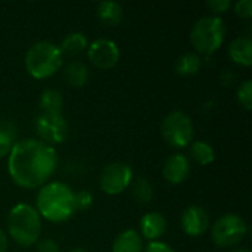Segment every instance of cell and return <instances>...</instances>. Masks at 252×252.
<instances>
[{
  "label": "cell",
  "instance_id": "cell-1",
  "mask_svg": "<svg viewBox=\"0 0 252 252\" xmlns=\"http://www.w3.org/2000/svg\"><path fill=\"white\" fill-rule=\"evenodd\" d=\"M58 168V155L53 146L40 139L16 142L7 155V171L12 182L22 189H37L53 176Z\"/></svg>",
  "mask_w": 252,
  "mask_h": 252
},
{
  "label": "cell",
  "instance_id": "cell-2",
  "mask_svg": "<svg viewBox=\"0 0 252 252\" xmlns=\"http://www.w3.org/2000/svg\"><path fill=\"white\" fill-rule=\"evenodd\" d=\"M35 210L40 217L52 223H63L72 217L74 192L63 182H50L40 188L35 199Z\"/></svg>",
  "mask_w": 252,
  "mask_h": 252
},
{
  "label": "cell",
  "instance_id": "cell-3",
  "mask_svg": "<svg viewBox=\"0 0 252 252\" xmlns=\"http://www.w3.org/2000/svg\"><path fill=\"white\" fill-rule=\"evenodd\" d=\"M7 233L19 247H32L41 235V217L28 204H16L7 216Z\"/></svg>",
  "mask_w": 252,
  "mask_h": 252
},
{
  "label": "cell",
  "instance_id": "cell-4",
  "mask_svg": "<svg viewBox=\"0 0 252 252\" xmlns=\"http://www.w3.org/2000/svg\"><path fill=\"white\" fill-rule=\"evenodd\" d=\"M25 69L27 72L37 78V80H46L52 75H55L63 63V55L52 41L41 40L35 41L25 53Z\"/></svg>",
  "mask_w": 252,
  "mask_h": 252
},
{
  "label": "cell",
  "instance_id": "cell-5",
  "mask_svg": "<svg viewBox=\"0 0 252 252\" xmlns=\"http://www.w3.org/2000/svg\"><path fill=\"white\" fill-rule=\"evenodd\" d=\"M226 37V24L217 16H204L198 19L190 30V43L202 55H211L219 50Z\"/></svg>",
  "mask_w": 252,
  "mask_h": 252
},
{
  "label": "cell",
  "instance_id": "cell-6",
  "mask_svg": "<svg viewBox=\"0 0 252 252\" xmlns=\"http://www.w3.org/2000/svg\"><path fill=\"white\" fill-rule=\"evenodd\" d=\"M161 133L164 140L173 148H186L192 143L195 136L193 121L183 111L170 112L161 126Z\"/></svg>",
  "mask_w": 252,
  "mask_h": 252
},
{
  "label": "cell",
  "instance_id": "cell-7",
  "mask_svg": "<svg viewBox=\"0 0 252 252\" xmlns=\"http://www.w3.org/2000/svg\"><path fill=\"white\" fill-rule=\"evenodd\" d=\"M248 227L245 220L238 214L221 216L211 227V238L217 247L230 248L238 245L247 235Z\"/></svg>",
  "mask_w": 252,
  "mask_h": 252
},
{
  "label": "cell",
  "instance_id": "cell-8",
  "mask_svg": "<svg viewBox=\"0 0 252 252\" xmlns=\"http://www.w3.org/2000/svg\"><path fill=\"white\" fill-rule=\"evenodd\" d=\"M133 182V170L126 162H111L100 171L99 186L106 195L124 192Z\"/></svg>",
  "mask_w": 252,
  "mask_h": 252
},
{
  "label": "cell",
  "instance_id": "cell-9",
  "mask_svg": "<svg viewBox=\"0 0 252 252\" xmlns=\"http://www.w3.org/2000/svg\"><path fill=\"white\" fill-rule=\"evenodd\" d=\"M35 131L47 145H59L66 140L69 127L62 114H41L35 118Z\"/></svg>",
  "mask_w": 252,
  "mask_h": 252
},
{
  "label": "cell",
  "instance_id": "cell-10",
  "mask_svg": "<svg viewBox=\"0 0 252 252\" xmlns=\"http://www.w3.org/2000/svg\"><path fill=\"white\" fill-rule=\"evenodd\" d=\"M89 61L99 69H111L120 61V49L109 38H96L87 50Z\"/></svg>",
  "mask_w": 252,
  "mask_h": 252
},
{
  "label": "cell",
  "instance_id": "cell-11",
  "mask_svg": "<svg viewBox=\"0 0 252 252\" xmlns=\"http://www.w3.org/2000/svg\"><path fill=\"white\" fill-rule=\"evenodd\" d=\"M180 223H182V229L186 235L199 238L207 232V229L210 226V217H208V213L202 207L190 205L183 211Z\"/></svg>",
  "mask_w": 252,
  "mask_h": 252
},
{
  "label": "cell",
  "instance_id": "cell-12",
  "mask_svg": "<svg viewBox=\"0 0 252 252\" xmlns=\"http://www.w3.org/2000/svg\"><path fill=\"white\" fill-rule=\"evenodd\" d=\"M162 173L167 182H170L171 185H180L189 177L190 162L186 155L173 154L167 158Z\"/></svg>",
  "mask_w": 252,
  "mask_h": 252
},
{
  "label": "cell",
  "instance_id": "cell-13",
  "mask_svg": "<svg viewBox=\"0 0 252 252\" xmlns=\"http://www.w3.org/2000/svg\"><path fill=\"white\" fill-rule=\"evenodd\" d=\"M142 236L151 242L158 241L167 232V220L161 213H148L140 219Z\"/></svg>",
  "mask_w": 252,
  "mask_h": 252
},
{
  "label": "cell",
  "instance_id": "cell-14",
  "mask_svg": "<svg viewBox=\"0 0 252 252\" xmlns=\"http://www.w3.org/2000/svg\"><path fill=\"white\" fill-rule=\"evenodd\" d=\"M230 59L242 66L252 65V40L248 35H242L235 38L229 46Z\"/></svg>",
  "mask_w": 252,
  "mask_h": 252
},
{
  "label": "cell",
  "instance_id": "cell-15",
  "mask_svg": "<svg viewBox=\"0 0 252 252\" xmlns=\"http://www.w3.org/2000/svg\"><path fill=\"white\" fill-rule=\"evenodd\" d=\"M112 252H143V239L134 229H126L115 238Z\"/></svg>",
  "mask_w": 252,
  "mask_h": 252
},
{
  "label": "cell",
  "instance_id": "cell-16",
  "mask_svg": "<svg viewBox=\"0 0 252 252\" xmlns=\"http://www.w3.org/2000/svg\"><path fill=\"white\" fill-rule=\"evenodd\" d=\"M97 18L109 27H115L123 21L124 10L123 6L117 1H100L96 7Z\"/></svg>",
  "mask_w": 252,
  "mask_h": 252
},
{
  "label": "cell",
  "instance_id": "cell-17",
  "mask_svg": "<svg viewBox=\"0 0 252 252\" xmlns=\"http://www.w3.org/2000/svg\"><path fill=\"white\" fill-rule=\"evenodd\" d=\"M202 68V59L198 53L195 52H186L183 53L174 65L176 74L182 75V77H189V75H195L201 71Z\"/></svg>",
  "mask_w": 252,
  "mask_h": 252
},
{
  "label": "cell",
  "instance_id": "cell-18",
  "mask_svg": "<svg viewBox=\"0 0 252 252\" xmlns=\"http://www.w3.org/2000/svg\"><path fill=\"white\" fill-rule=\"evenodd\" d=\"M65 80L72 87H83L89 80V68L81 61H71L65 66Z\"/></svg>",
  "mask_w": 252,
  "mask_h": 252
},
{
  "label": "cell",
  "instance_id": "cell-19",
  "mask_svg": "<svg viewBox=\"0 0 252 252\" xmlns=\"http://www.w3.org/2000/svg\"><path fill=\"white\" fill-rule=\"evenodd\" d=\"M18 128L10 121H0V158L10 154L13 145L16 143Z\"/></svg>",
  "mask_w": 252,
  "mask_h": 252
},
{
  "label": "cell",
  "instance_id": "cell-20",
  "mask_svg": "<svg viewBox=\"0 0 252 252\" xmlns=\"http://www.w3.org/2000/svg\"><path fill=\"white\" fill-rule=\"evenodd\" d=\"M63 106V97L56 89H46L40 96V108L44 114H61Z\"/></svg>",
  "mask_w": 252,
  "mask_h": 252
},
{
  "label": "cell",
  "instance_id": "cell-21",
  "mask_svg": "<svg viewBox=\"0 0 252 252\" xmlns=\"http://www.w3.org/2000/svg\"><path fill=\"white\" fill-rule=\"evenodd\" d=\"M62 55L68 53V55H77L80 52H83L84 49H87V37L84 32L75 31V32H69L68 35H65V38L62 40L61 46H59Z\"/></svg>",
  "mask_w": 252,
  "mask_h": 252
},
{
  "label": "cell",
  "instance_id": "cell-22",
  "mask_svg": "<svg viewBox=\"0 0 252 252\" xmlns=\"http://www.w3.org/2000/svg\"><path fill=\"white\" fill-rule=\"evenodd\" d=\"M190 157L199 165H208V164L214 162L216 151H214V148L208 142L198 140V142H193L190 145Z\"/></svg>",
  "mask_w": 252,
  "mask_h": 252
},
{
  "label": "cell",
  "instance_id": "cell-23",
  "mask_svg": "<svg viewBox=\"0 0 252 252\" xmlns=\"http://www.w3.org/2000/svg\"><path fill=\"white\" fill-rule=\"evenodd\" d=\"M131 190L133 196L140 202V204H148L154 198V188L151 182L145 177H137L134 182H131Z\"/></svg>",
  "mask_w": 252,
  "mask_h": 252
},
{
  "label": "cell",
  "instance_id": "cell-24",
  "mask_svg": "<svg viewBox=\"0 0 252 252\" xmlns=\"http://www.w3.org/2000/svg\"><path fill=\"white\" fill-rule=\"evenodd\" d=\"M93 193L87 189L78 190L74 193V211L77 213H84L92 208L93 205Z\"/></svg>",
  "mask_w": 252,
  "mask_h": 252
},
{
  "label": "cell",
  "instance_id": "cell-25",
  "mask_svg": "<svg viewBox=\"0 0 252 252\" xmlns=\"http://www.w3.org/2000/svg\"><path fill=\"white\" fill-rule=\"evenodd\" d=\"M238 102L241 103V106H244L247 111H251L252 108V80H245L241 83V86L238 87V93H236Z\"/></svg>",
  "mask_w": 252,
  "mask_h": 252
},
{
  "label": "cell",
  "instance_id": "cell-26",
  "mask_svg": "<svg viewBox=\"0 0 252 252\" xmlns=\"http://www.w3.org/2000/svg\"><path fill=\"white\" fill-rule=\"evenodd\" d=\"M235 12L238 16L250 19L252 16V0H238L235 3Z\"/></svg>",
  "mask_w": 252,
  "mask_h": 252
},
{
  "label": "cell",
  "instance_id": "cell-27",
  "mask_svg": "<svg viewBox=\"0 0 252 252\" xmlns=\"http://www.w3.org/2000/svg\"><path fill=\"white\" fill-rule=\"evenodd\" d=\"M207 6L214 12V13H223L230 9L232 1L230 0H210L207 1Z\"/></svg>",
  "mask_w": 252,
  "mask_h": 252
},
{
  "label": "cell",
  "instance_id": "cell-28",
  "mask_svg": "<svg viewBox=\"0 0 252 252\" xmlns=\"http://www.w3.org/2000/svg\"><path fill=\"white\" fill-rule=\"evenodd\" d=\"M37 252H61L59 245L53 239H40L37 242Z\"/></svg>",
  "mask_w": 252,
  "mask_h": 252
},
{
  "label": "cell",
  "instance_id": "cell-29",
  "mask_svg": "<svg viewBox=\"0 0 252 252\" xmlns=\"http://www.w3.org/2000/svg\"><path fill=\"white\" fill-rule=\"evenodd\" d=\"M145 252H176L173 250V247H170L168 244L165 242H161V241H154V242H149L148 247L145 248Z\"/></svg>",
  "mask_w": 252,
  "mask_h": 252
},
{
  "label": "cell",
  "instance_id": "cell-30",
  "mask_svg": "<svg viewBox=\"0 0 252 252\" xmlns=\"http://www.w3.org/2000/svg\"><path fill=\"white\" fill-rule=\"evenodd\" d=\"M7 251V236L6 233L0 229V252Z\"/></svg>",
  "mask_w": 252,
  "mask_h": 252
},
{
  "label": "cell",
  "instance_id": "cell-31",
  "mask_svg": "<svg viewBox=\"0 0 252 252\" xmlns=\"http://www.w3.org/2000/svg\"><path fill=\"white\" fill-rule=\"evenodd\" d=\"M232 252H251L250 250H245V248H238V250H233Z\"/></svg>",
  "mask_w": 252,
  "mask_h": 252
},
{
  "label": "cell",
  "instance_id": "cell-32",
  "mask_svg": "<svg viewBox=\"0 0 252 252\" xmlns=\"http://www.w3.org/2000/svg\"><path fill=\"white\" fill-rule=\"evenodd\" d=\"M69 252H87L86 250H83V248H74V250H71Z\"/></svg>",
  "mask_w": 252,
  "mask_h": 252
}]
</instances>
